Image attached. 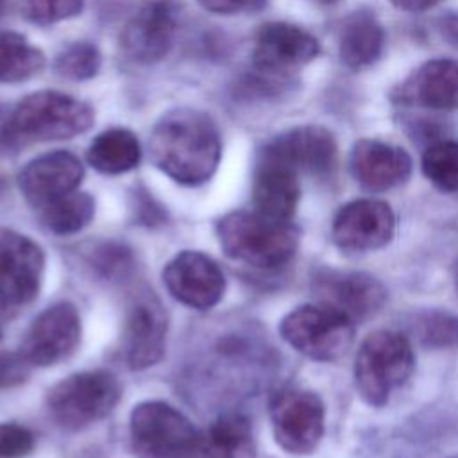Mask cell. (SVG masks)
Listing matches in <instances>:
<instances>
[{"label": "cell", "mask_w": 458, "mask_h": 458, "mask_svg": "<svg viewBox=\"0 0 458 458\" xmlns=\"http://www.w3.org/2000/svg\"><path fill=\"white\" fill-rule=\"evenodd\" d=\"M204 9L216 14H238L261 9L267 0H197Z\"/></svg>", "instance_id": "cell-33"}, {"label": "cell", "mask_w": 458, "mask_h": 458, "mask_svg": "<svg viewBox=\"0 0 458 458\" xmlns=\"http://www.w3.org/2000/svg\"><path fill=\"white\" fill-rule=\"evenodd\" d=\"M415 354L406 336L390 329L370 333L354 360V385L369 406H385L413 374Z\"/></svg>", "instance_id": "cell-4"}, {"label": "cell", "mask_w": 458, "mask_h": 458, "mask_svg": "<svg viewBox=\"0 0 458 458\" xmlns=\"http://www.w3.org/2000/svg\"><path fill=\"white\" fill-rule=\"evenodd\" d=\"M95 215V200L86 191H72L39 209L41 224L54 234L68 236L82 231Z\"/></svg>", "instance_id": "cell-26"}, {"label": "cell", "mask_w": 458, "mask_h": 458, "mask_svg": "<svg viewBox=\"0 0 458 458\" xmlns=\"http://www.w3.org/2000/svg\"><path fill=\"white\" fill-rule=\"evenodd\" d=\"M36 447L34 433L16 422H0V458H27Z\"/></svg>", "instance_id": "cell-31"}, {"label": "cell", "mask_w": 458, "mask_h": 458, "mask_svg": "<svg viewBox=\"0 0 458 458\" xmlns=\"http://www.w3.org/2000/svg\"><path fill=\"white\" fill-rule=\"evenodd\" d=\"M216 236L227 258L261 270L286 265L299 247L295 225L258 211L227 213L216 224Z\"/></svg>", "instance_id": "cell-2"}, {"label": "cell", "mask_w": 458, "mask_h": 458, "mask_svg": "<svg viewBox=\"0 0 458 458\" xmlns=\"http://www.w3.org/2000/svg\"><path fill=\"white\" fill-rule=\"evenodd\" d=\"M86 157L97 172L118 175L138 166L141 147L134 132L123 127H113L100 132L91 141Z\"/></svg>", "instance_id": "cell-24"}, {"label": "cell", "mask_w": 458, "mask_h": 458, "mask_svg": "<svg viewBox=\"0 0 458 458\" xmlns=\"http://www.w3.org/2000/svg\"><path fill=\"white\" fill-rule=\"evenodd\" d=\"M84 177L79 157L68 150H52L29 161L18 175L25 200L41 209L55 199L75 191Z\"/></svg>", "instance_id": "cell-18"}, {"label": "cell", "mask_w": 458, "mask_h": 458, "mask_svg": "<svg viewBox=\"0 0 458 458\" xmlns=\"http://www.w3.org/2000/svg\"><path fill=\"white\" fill-rule=\"evenodd\" d=\"M30 374V365L20 352H0V388L23 383Z\"/></svg>", "instance_id": "cell-32"}, {"label": "cell", "mask_w": 458, "mask_h": 458, "mask_svg": "<svg viewBox=\"0 0 458 458\" xmlns=\"http://www.w3.org/2000/svg\"><path fill=\"white\" fill-rule=\"evenodd\" d=\"M45 68V54L18 32H0V82L29 81Z\"/></svg>", "instance_id": "cell-25"}, {"label": "cell", "mask_w": 458, "mask_h": 458, "mask_svg": "<svg viewBox=\"0 0 458 458\" xmlns=\"http://www.w3.org/2000/svg\"><path fill=\"white\" fill-rule=\"evenodd\" d=\"M424 175L442 191L458 193V143L437 141L422 154Z\"/></svg>", "instance_id": "cell-27"}, {"label": "cell", "mask_w": 458, "mask_h": 458, "mask_svg": "<svg viewBox=\"0 0 458 458\" xmlns=\"http://www.w3.org/2000/svg\"><path fill=\"white\" fill-rule=\"evenodd\" d=\"M120 395V383L111 372L86 370L55 383L47 394V410L59 428L79 431L107 417Z\"/></svg>", "instance_id": "cell-5"}, {"label": "cell", "mask_w": 458, "mask_h": 458, "mask_svg": "<svg viewBox=\"0 0 458 458\" xmlns=\"http://www.w3.org/2000/svg\"><path fill=\"white\" fill-rule=\"evenodd\" d=\"M222 156L220 132L206 113L177 107L165 113L150 134L154 165L184 186H199L213 177Z\"/></svg>", "instance_id": "cell-1"}, {"label": "cell", "mask_w": 458, "mask_h": 458, "mask_svg": "<svg viewBox=\"0 0 458 458\" xmlns=\"http://www.w3.org/2000/svg\"><path fill=\"white\" fill-rule=\"evenodd\" d=\"M95 122L91 106L59 91L27 95L7 116L9 143L68 140L86 132Z\"/></svg>", "instance_id": "cell-3"}, {"label": "cell", "mask_w": 458, "mask_h": 458, "mask_svg": "<svg viewBox=\"0 0 458 458\" xmlns=\"http://www.w3.org/2000/svg\"><path fill=\"white\" fill-rule=\"evenodd\" d=\"M129 435L140 458H193L200 454V433L193 422L165 401H143L129 417Z\"/></svg>", "instance_id": "cell-6"}, {"label": "cell", "mask_w": 458, "mask_h": 458, "mask_svg": "<svg viewBox=\"0 0 458 458\" xmlns=\"http://www.w3.org/2000/svg\"><path fill=\"white\" fill-rule=\"evenodd\" d=\"M0 338H2V327H0Z\"/></svg>", "instance_id": "cell-38"}, {"label": "cell", "mask_w": 458, "mask_h": 458, "mask_svg": "<svg viewBox=\"0 0 458 458\" xmlns=\"http://www.w3.org/2000/svg\"><path fill=\"white\" fill-rule=\"evenodd\" d=\"M385 47V30L374 13L349 14L338 32V54L345 66L360 70L376 63Z\"/></svg>", "instance_id": "cell-22"}, {"label": "cell", "mask_w": 458, "mask_h": 458, "mask_svg": "<svg viewBox=\"0 0 458 458\" xmlns=\"http://www.w3.org/2000/svg\"><path fill=\"white\" fill-rule=\"evenodd\" d=\"M272 433L277 445L290 454H310L324 435V404L310 390L288 388L270 403Z\"/></svg>", "instance_id": "cell-9"}, {"label": "cell", "mask_w": 458, "mask_h": 458, "mask_svg": "<svg viewBox=\"0 0 458 458\" xmlns=\"http://www.w3.org/2000/svg\"><path fill=\"white\" fill-rule=\"evenodd\" d=\"M81 317L72 302H55L29 326L20 354L30 367H52L70 358L81 344Z\"/></svg>", "instance_id": "cell-10"}, {"label": "cell", "mask_w": 458, "mask_h": 458, "mask_svg": "<svg viewBox=\"0 0 458 458\" xmlns=\"http://www.w3.org/2000/svg\"><path fill=\"white\" fill-rule=\"evenodd\" d=\"M163 283L175 301L195 310L213 308L225 292L222 268L199 250H182L174 256L163 268Z\"/></svg>", "instance_id": "cell-12"}, {"label": "cell", "mask_w": 458, "mask_h": 458, "mask_svg": "<svg viewBox=\"0 0 458 458\" xmlns=\"http://www.w3.org/2000/svg\"><path fill=\"white\" fill-rule=\"evenodd\" d=\"M413 331L422 345L449 349L458 345V318L447 311L431 310L415 317Z\"/></svg>", "instance_id": "cell-29"}, {"label": "cell", "mask_w": 458, "mask_h": 458, "mask_svg": "<svg viewBox=\"0 0 458 458\" xmlns=\"http://www.w3.org/2000/svg\"><path fill=\"white\" fill-rule=\"evenodd\" d=\"M453 279H454V286L458 290V259L454 261V267H453Z\"/></svg>", "instance_id": "cell-35"}, {"label": "cell", "mask_w": 458, "mask_h": 458, "mask_svg": "<svg viewBox=\"0 0 458 458\" xmlns=\"http://www.w3.org/2000/svg\"><path fill=\"white\" fill-rule=\"evenodd\" d=\"M395 233L392 208L376 199H358L338 209L331 236L336 247L347 252H367L385 247Z\"/></svg>", "instance_id": "cell-13"}, {"label": "cell", "mask_w": 458, "mask_h": 458, "mask_svg": "<svg viewBox=\"0 0 458 458\" xmlns=\"http://www.w3.org/2000/svg\"><path fill=\"white\" fill-rule=\"evenodd\" d=\"M204 458H256V438L250 420L242 413H224L200 437Z\"/></svg>", "instance_id": "cell-23"}, {"label": "cell", "mask_w": 458, "mask_h": 458, "mask_svg": "<svg viewBox=\"0 0 458 458\" xmlns=\"http://www.w3.org/2000/svg\"><path fill=\"white\" fill-rule=\"evenodd\" d=\"M352 177L369 191H386L404 184L411 175L410 154L379 140H360L349 157Z\"/></svg>", "instance_id": "cell-19"}, {"label": "cell", "mask_w": 458, "mask_h": 458, "mask_svg": "<svg viewBox=\"0 0 458 458\" xmlns=\"http://www.w3.org/2000/svg\"><path fill=\"white\" fill-rule=\"evenodd\" d=\"M261 154L279 159L297 174L329 175L336 166V140L331 131L318 125L293 127L272 138Z\"/></svg>", "instance_id": "cell-17"}, {"label": "cell", "mask_w": 458, "mask_h": 458, "mask_svg": "<svg viewBox=\"0 0 458 458\" xmlns=\"http://www.w3.org/2000/svg\"><path fill=\"white\" fill-rule=\"evenodd\" d=\"M394 7L401 9V11H408V13H420V11H428L431 7H435L437 4H440L442 0H390Z\"/></svg>", "instance_id": "cell-34"}, {"label": "cell", "mask_w": 458, "mask_h": 458, "mask_svg": "<svg viewBox=\"0 0 458 458\" xmlns=\"http://www.w3.org/2000/svg\"><path fill=\"white\" fill-rule=\"evenodd\" d=\"M318 52L320 45L308 30L284 21H270L256 34L252 64L263 75L281 77L308 64Z\"/></svg>", "instance_id": "cell-14"}, {"label": "cell", "mask_w": 458, "mask_h": 458, "mask_svg": "<svg viewBox=\"0 0 458 458\" xmlns=\"http://www.w3.org/2000/svg\"><path fill=\"white\" fill-rule=\"evenodd\" d=\"M7 2H9V0H0V16L4 14V11H5V7H7Z\"/></svg>", "instance_id": "cell-37"}, {"label": "cell", "mask_w": 458, "mask_h": 458, "mask_svg": "<svg viewBox=\"0 0 458 458\" xmlns=\"http://www.w3.org/2000/svg\"><path fill=\"white\" fill-rule=\"evenodd\" d=\"M102 55L98 48L88 41H77L63 48L54 61L55 72L70 81H88L98 73Z\"/></svg>", "instance_id": "cell-28"}, {"label": "cell", "mask_w": 458, "mask_h": 458, "mask_svg": "<svg viewBox=\"0 0 458 458\" xmlns=\"http://www.w3.org/2000/svg\"><path fill=\"white\" fill-rule=\"evenodd\" d=\"M392 97L403 106L433 111L458 109V61L433 59L424 63L395 88Z\"/></svg>", "instance_id": "cell-20"}, {"label": "cell", "mask_w": 458, "mask_h": 458, "mask_svg": "<svg viewBox=\"0 0 458 458\" xmlns=\"http://www.w3.org/2000/svg\"><path fill=\"white\" fill-rule=\"evenodd\" d=\"M84 0H21L23 16L36 25H52L81 14Z\"/></svg>", "instance_id": "cell-30"}, {"label": "cell", "mask_w": 458, "mask_h": 458, "mask_svg": "<svg viewBox=\"0 0 458 458\" xmlns=\"http://www.w3.org/2000/svg\"><path fill=\"white\" fill-rule=\"evenodd\" d=\"M166 327V313L154 292L136 293L127 310L123 333L125 361L132 370L148 369L163 358Z\"/></svg>", "instance_id": "cell-16"}, {"label": "cell", "mask_w": 458, "mask_h": 458, "mask_svg": "<svg viewBox=\"0 0 458 458\" xmlns=\"http://www.w3.org/2000/svg\"><path fill=\"white\" fill-rule=\"evenodd\" d=\"M313 2H317V4H320V5H333V4H336L338 0H313Z\"/></svg>", "instance_id": "cell-36"}, {"label": "cell", "mask_w": 458, "mask_h": 458, "mask_svg": "<svg viewBox=\"0 0 458 458\" xmlns=\"http://www.w3.org/2000/svg\"><path fill=\"white\" fill-rule=\"evenodd\" d=\"M299 197V174L279 159L259 154L252 179V202L256 211L274 220L290 222L297 209Z\"/></svg>", "instance_id": "cell-21"}, {"label": "cell", "mask_w": 458, "mask_h": 458, "mask_svg": "<svg viewBox=\"0 0 458 458\" xmlns=\"http://www.w3.org/2000/svg\"><path fill=\"white\" fill-rule=\"evenodd\" d=\"M318 304L327 306L352 322L376 315L386 301L385 286L365 272L322 268L313 277Z\"/></svg>", "instance_id": "cell-11"}, {"label": "cell", "mask_w": 458, "mask_h": 458, "mask_svg": "<svg viewBox=\"0 0 458 458\" xmlns=\"http://www.w3.org/2000/svg\"><path fill=\"white\" fill-rule=\"evenodd\" d=\"M177 27V9L172 0H152L123 27L120 45L123 55L138 64L161 61L172 48Z\"/></svg>", "instance_id": "cell-15"}, {"label": "cell", "mask_w": 458, "mask_h": 458, "mask_svg": "<svg viewBox=\"0 0 458 458\" xmlns=\"http://www.w3.org/2000/svg\"><path fill=\"white\" fill-rule=\"evenodd\" d=\"M43 274V249L21 233L0 229V313L30 304L39 293Z\"/></svg>", "instance_id": "cell-8"}, {"label": "cell", "mask_w": 458, "mask_h": 458, "mask_svg": "<svg viewBox=\"0 0 458 458\" xmlns=\"http://www.w3.org/2000/svg\"><path fill=\"white\" fill-rule=\"evenodd\" d=\"M279 333L302 356L315 361H336L352 345L354 322L327 306L304 304L283 317Z\"/></svg>", "instance_id": "cell-7"}]
</instances>
